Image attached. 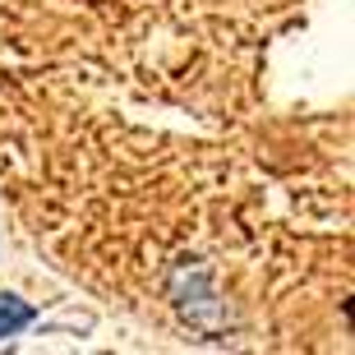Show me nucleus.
<instances>
[{
  "instance_id": "1",
  "label": "nucleus",
  "mask_w": 355,
  "mask_h": 355,
  "mask_svg": "<svg viewBox=\"0 0 355 355\" xmlns=\"http://www.w3.org/2000/svg\"><path fill=\"white\" fill-rule=\"evenodd\" d=\"M33 318V309H28L24 300H14V295H0V337H10V332H19Z\"/></svg>"
}]
</instances>
